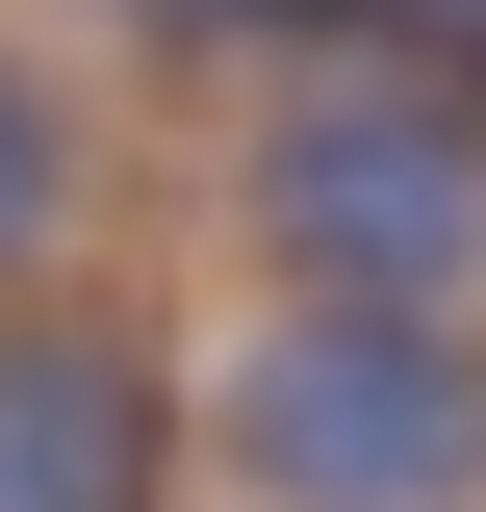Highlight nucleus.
I'll return each instance as SVG.
<instances>
[{"instance_id":"nucleus-4","label":"nucleus","mask_w":486,"mask_h":512,"mask_svg":"<svg viewBox=\"0 0 486 512\" xmlns=\"http://www.w3.org/2000/svg\"><path fill=\"white\" fill-rule=\"evenodd\" d=\"M52 231V103H26V77H0V256Z\"/></svg>"},{"instance_id":"nucleus-2","label":"nucleus","mask_w":486,"mask_h":512,"mask_svg":"<svg viewBox=\"0 0 486 512\" xmlns=\"http://www.w3.org/2000/svg\"><path fill=\"white\" fill-rule=\"evenodd\" d=\"M256 231L307 256V308H410L435 333L486 282V154H461V103H282Z\"/></svg>"},{"instance_id":"nucleus-1","label":"nucleus","mask_w":486,"mask_h":512,"mask_svg":"<svg viewBox=\"0 0 486 512\" xmlns=\"http://www.w3.org/2000/svg\"><path fill=\"white\" fill-rule=\"evenodd\" d=\"M231 461L256 512H461L486 487V359L410 308H282L231 359Z\"/></svg>"},{"instance_id":"nucleus-3","label":"nucleus","mask_w":486,"mask_h":512,"mask_svg":"<svg viewBox=\"0 0 486 512\" xmlns=\"http://www.w3.org/2000/svg\"><path fill=\"white\" fill-rule=\"evenodd\" d=\"M128 461H154V410H128V359H77V333H26V359H0V512H128Z\"/></svg>"}]
</instances>
